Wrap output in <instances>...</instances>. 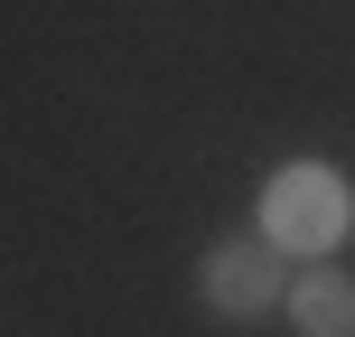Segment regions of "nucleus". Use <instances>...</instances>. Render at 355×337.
Instances as JSON below:
<instances>
[{
  "instance_id": "f257e3e1",
  "label": "nucleus",
  "mask_w": 355,
  "mask_h": 337,
  "mask_svg": "<svg viewBox=\"0 0 355 337\" xmlns=\"http://www.w3.org/2000/svg\"><path fill=\"white\" fill-rule=\"evenodd\" d=\"M346 225H355V188L318 160H290L262 188V234L300 263H327V244H346Z\"/></svg>"
},
{
  "instance_id": "f03ea898",
  "label": "nucleus",
  "mask_w": 355,
  "mask_h": 337,
  "mask_svg": "<svg viewBox=\"0 0 355 337\" xmlns=\"http://www.w3.org/2000/svg\"><path fill=\"white\" fill-rule=\"evenodd\" d=\"M281 290H290V253L271 244V234H225V244L196 253V300H206L225 328L271 319V309H281Z\"/></svg>"
},
{
  "instance_id": "7ed1b4c3",
  "label": "nucleus",
  "mask_w": 355,
  "mask_h": 337,
  "mask_svg": "<svg viewBox=\"0 0 355 337\" xmlns=\"http://www.w3.org/2000/svg\"><path fill=\"white\" fill-rule=\"evenodd\" d=\"M281 309L300 337H355V272L346 263H290Z\"/></svg>"
}]
</instances>
